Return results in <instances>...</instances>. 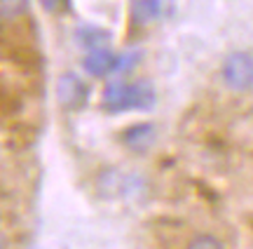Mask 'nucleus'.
<instances>
[{"label": "nucleus", "instance_id": "1", "mask_svg": "<svg viewBox=\"0 0 253 249\" xmlns=\"http://www.w3.org/2000/svg\"><path fill=\"white\" fill-rule=\"evenodd\" d=\"M157 101V94L150 80L138 83H108L101 97V106L108 113H125V111H150Z\"/></svg>", "mask_w": 253, "mask_h": 249}, {"label": "nucleus", "instance_id": "2", "mask_svg": "<svg viewBox=\"0 0 253 249\" xmlns=\"http://www.w3.org/2000/svg\"><path fill=\"white\" fill-rule=\"evenodd\" d=\"M223 83L232 92H249L253 87V56L249 52H232L223 61Z\"/></svg>", "mask_w": 253, "mask_h": 249}, {"label": "nucleus", "instance_id": "3", "mask_svg": "<svg viewBox=\"0 0 253 249\" xmlns=\"http://www.w3.org/2000/svg\"><path fill=\"white\" fill-rule=\"evenodd\" d=\"M56 101L66 111H82L89 101V87L75 73H61L56 80Z\"/></svg>", "mask_w": 253, "mask_h": 249}, {"label": "nucleus", "instance_id": "4", "mask_svg": "<svg viewBox=\"0 0 253 249\" xmlns=\"http://www.w3.org/2000/svg\"><path fill=\"white\" fill-rule=\"evenodd\" d=\"M155 139H157V129H155L153 122H138V125H131L122 132V144L134 153L150 150Z\"/></svg>", "mask_w": 253, "mask_h": 249}, {"label": "nucleus", "instance_id": "5", "mask_svg": "<svg viewBox=\"0 0 253 249\" xmlns=\"http://www.w3.org/2000/svg\"><path fill=\"white\" fill-rule=\"evenodd\" d=\"M171 2L169 0H129V14L134 24H150L164 17V12Z\"/></svg>", "mask_w": 253, "mask_h": 249}, {"label": "nucleus", "instance_id": "6", "mask_svg": "<svg viewBox=\"0 0 253 249\" xmlns=\"http://www.w3.org/2000/svg\"><path fill=\"white\" fill-rule=\"evenodd\" d=\"M75 38H78V43H80L84 50H108L110 45V33L106 28L101 26H94V24H82L78 31H75Z\"/></svg>", "mask_w": 253, "mask_h": 249}, {"label": "nucleus", "instance_id": "7", "mask_svg": "<svg viewBox=\"0 0 253 249\" xmlns=\"http://www.w3.org/2000/svg\"><path fill=\"white\" fill-rule=\"evenodd\" d=\"M115 59H118V56L110 54L108 50H94V52H89V54L84 56L82 66H84V71L89 75L103 78V75H108L115 71Z\"/></svg>", "mask_w": 253, "mask_h": 249}, {"label": "nucleus", "instance_id": "8", "mask_svg": "<svg viewBox=\"0 0 253 249\" xmlns=\"http://www.w3.org/2000/svg\"><path fill=\"white\" fill-rule=\"evenodd\" d=\"M125 191H126V176H120L115 169L103 172L99 176L101 198H118V195H125Z\"/></svg>", "mask_w": 253, "mask_h": 249}, {"label": "nucleus", "instance_id": "9", "mask_svg": "<svg viewBox=\"0 0 253 249\" xmlns=\"http://www.w3.org/2000/svg\"><path fill=\"white\" fill-rule=\"evenodd\" d=\"M28 0H0V12L5 21H14L21 14H26Z\"/></svg>", "mask_w": 253, "mask_h": 249}, {"label": "nucleus", "instance_id": "10", "mask_svg": "<svg viewBox=\"0 0 253 249\" xmlns=\"http://www.w3.org/2000/svg\"><path fill=\"white\" fill-rule=\"evenodd\" d=\"M185 249H225V247H223V242L218 240V238H213V235H197Z\"/></svg>", "mask_w": 253, "mask_h": 249}, {"label": "nucleus", "instance_id": "11", "mask_svg": "<svg viewBox=\"0 0 253 249\" xmlns=\"http://www.w3.org/2000/svg\"><path fill=\"white\" fill-rule=\"evenodd\" d=\"M141 59V52H125L115 59V73H125V71H131L136 66V61Z\"/></svg>", "mask_w": 253, "mask_h": 249}, {"label": "nucleus", "instance_id": "12", "mask_svg": "<svg viewBox=\"0 0 253 249\" xmlns=\"http://www.w3.org/2000/svg\"><path fill=\"white\" fill-rule=\"evenodd\" d=\"M68 2H71V0H40V5H42L47 12H59V9H63Z\"/></svg>", "mask_w": 253, "mask_h": 249}]
</instances>
